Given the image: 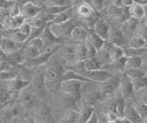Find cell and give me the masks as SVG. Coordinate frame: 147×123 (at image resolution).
Masks as SVG:
<instances>
[{
  "label": "cell",
  "instance_id": "cell-1",
  "mask_svg": "<svg viewBox=\"0 0 147 123\" xmlns=\"http://www.w3.org/2000/svg\"><path fill=\"white\" fill-rule=\"evenodd\" d=\"M59 87L63 94L70 95V97H75L76 99H80L83 82L75 79H63L60 81Z\"/></svg>",
  "mask_w": 147,
  "mask_h": 123
},
{
  "label": "cell",
  "instance_id": "cell-2",
  "mask_svg": "<svg viewBox=\"0 0 147 123\" xmlns=\"http://www.w3.org/2000/svg\"><path fill=\"white\" fill-rule=\"evenodd\" d=\"M48 25L51 31L57 38L63 39L64 40L70 38L72 30L76 26L75 22H74V17L70 20L62 22V23H49Z\"/></svg>",
  "mask_w": 147,
  "mask_h": 123
},
{
  "label": "cell",
  "instance_id": "cell-3",
  "mask_svg": "<svg viewBox=\"0 0 147 123\" xmlns=\"http://www.w3.org/2000/svg\"><path fill=\"white\" fill-rule=\"evenodd\" d=\"M118 91L121 94L123 98L127 102H130L134 98L135 91H134V87H133L132 78H131L125 73H122L121 75Z\"/></svg>",
  "mask_w": 147,
  "mask_h": 123
},
{
  "label": "cell",
  "instance_id": "cell-4",
  "mask_svg": "<svg viewBox=\"0 0 147 123\" xmlns=\"http://www.w3.org/2000/svg\"><path fill=\"white\" fill-rule=\"evenodd\" d=\"M30 88L36 95L38 100H41L46 95V84L44 82L43 73L37 72L30 83Z\"/></svg>",
  "mask_w": 147,
  "mask_h": 123
},
{
  "label": "cell",
  "instance_id": "cell-5",
  "mask_svg": "<svg viewBox=\"0 0 147 123\" xmlns=\"http://www.w3.org/2000/svg\"><path fill=\"white\" fill-rule=\"evenodd\" d=\"M57 53L63 62L65 63L66 67L75 65L76 60V43L75 44H61L59 47Z\"/></svg>",
  "mask_w": 147,
  "mask_h": 123
},
{
  "label": "cell",
  "instance_id": "cell-6",
  "mask_svg": "<svg viewBox=\"0 0 147 123\" xmlns=\"http://www.w3.org/2000/svg\"><path fill=\"white\" fill-rule=\"evenodd\" d=\"M61 68L62 67L59 65H51L46 68L44 71H42L46 85L53 84L58 80H62L63 72Z\"/></svg>",
  "mask_w": 147,
  "mask_h": 123
},
{
  "label": "cell",
  "instance_id": "cell-7",
  "mask_svg": "<svg viewBox=\"0 0 147 123\" xmlns=\"http://www.w3.org/2000/svg\"><path fill=\"white\" fill-rule=\"evenodd\" d=\"M108 42L121 47H125L129 45V40L126 36L123 34L121 29L117 28V27H110Z\"/></svg>",
  "mask_w": 147,
  "mask_h": 123
},
{
  "label": "cell",
  "instance_id": "cell-8",
  "mask_svg": "<svg viewBox=\"0 0 147 123\" xmlns=\"http://www.w3.org/2000/svg\"><path fill=\"white\" fill-rule=\"evenodd\" d=\"M84 75L93 83H103V82L109 80L112 76V74L107 70L99 68V69L96 70L86 71Z\"/></svg>",
  "mask_w": 147,
  "mask_h": 123
},
{
  "label": "cell",
  "instance_id": "cell-9",
  "mask_svg": "<svg viewBox=\"0 0 147 123\" xmlns=\"http://www.w3.org/2000/svg\"><path fill=\"white\" fill-rule=\"evenodd\" d=\"M44 7L38 5L34 1H29L20 7V14L25 17L26 19H30L31 17L38 16L42 11Z\"/></svg>",
  "mask_w": 147,
  "mask_h": 123
},
{
  "label": "cell",
  "instance_id": "cell-10",
  "mask_svg": "<svg viewBox=\"0 0 147 123\" xmlns=\"http://www.w3.org/2000/svg\"><path fill=\"white\" fill-rule=\"evenodd\" d=\"M36 109V117L34 120L35 121L40 122H48L52 118V109L45 103H40V101L37 103L34 108Z\"/></svg>",
  "mask_w": 147,
  "mask_h": 123
},
{
  "label": "cell",
  "instance_id": "cell-11",
  "mask_svg": "<svg viewBox=\"0 0 147 123\" xmlns=\"http://www.w3.org/2000/svg\"><path fill=\"white\" fill-rule=\"evenodd\" d=\"M119 77H115L111 76L109 80L103 82L101 84V92H102L103 97H109V95H113L115 92H117L119 89Z\"/></svg>",
  "mask_w": 147,
  "mask_h": 123
},
{
  "label": "cell",
  "instance_id": "cell-12",
  "mask_svg": "<svg viewBox=\"0 0 147 123\" xmlns=\"http://www.w3.org/2000/svg\"><path fill=\"white\" fill-rule=\"evenodd\" d=\"M90 30L85 26L82 25H76L75 28L73 29L70 39L73 43H80V42H85L86 40L87 39L89 35Z\"/></svg>",
  "mask_w": 147,
  "mask_h": 123
},
{
  "label": "cell",
  "instance_id": "cell-13",
  "mask_svg": "<svg viewBox=\"0 0 147 123\" xmlns=\"http://www.w3.org/2000/svg\"><path fill=\"white\" fill-rule=\"evenodd\" d=\"M110 27L111 26L108 23V21L101 19V17H98V19L95 22L93 29H92V31H94L96 34H98L99 37H101L103 40H105L106 42H107L109 40Z\"/></svg>",
  "mask_w": 147,
  "mask_h": 123
},
{
  "label": "cell",
  "instance_id": "cell-14",
  "mask_svg": "<svg viewBox=\"0 0 147 123\" xmlns=\"http://www.w3.org/2000/svg\"><path fill=\"white\" fill-rule=\"evenodd\" d=\"M140 21L141 20H138V19H134V17H130L126 21H124L122 23V26L121 27V29L122 30L123 34L126 36L128 40H130L132 36L134 35Z\"/></svg>",
  "mask_w": 147,
  "mask_h": 123
},
{
  "label": "cell",
  "instance_id": "cell-15",
  "mask_svg": "<svg viewBox=\"0 0 147 123\" xmlns=\"http://www.w3.org/2000/svg\"><path fill=\"white\" fill-rule=\"evenodd\" d=\"M123 118H125V120H127L129 123L144 122V121H142V118L139 115V113H138V111L136 110L134 105H133V102L131 104L127 102L125 110H124V116H123Z\"/></svg>",
  "mask_w": 147,
  "mask_h": 123
},
{
  "label": "cell",
  "instance_id": "cell-16",
  "mask_svg": "<svg viewBox=\"0 0 147 123\" xmlns=\"http://www.w3.org/2000/svg\"><path fill=\"white\" fill-rule=\"evenodd\" d=\"M24 44H21V43H18L15 40H13L12 39L6 37V36H3L2 40H1V42H0V49L6 53H11L13 52L17 51V50L20 49L23 47Z\"/></svg>",
  "mask_w": 147,
  "mask_h": 123
},
{
  "label": "cell",
  "instance_id": "cell-17",
  "mask_svg": "<svg viewBox=\"0 0 147 123\" xmlns=\"http://www.w3.org/2000/svg\"><path fill=\"white\" fill-rule=\"evenodd\" d=\"M76 15V7L75 6H72L66 10H64L61 13H59L57 15L53 16L52 19L49 23H62V22H65L72 19ZM48 23V24H49Z\"/></svg>",
  "mask_w": 147,
  "mask_h": 123
},
{
  "label": "cell",
  "instance_id": "cell-18",
  "mask_svg": "<svg viewBox=\"0 0 147 123\" xmlns=\"http://www.w3.org/2000/svg\"><path fill=\"white\" fill-rule=\"evenodd\" d=\"M128 7H129V11H130L131 17L141 21L144 19V17L146 16H145V12H144V6H142V3L137 1V0H134Z\"/></svg>",
  "mask_w": 147,
  "mask_h": 123
},
{
  "label": "cell",
  "instance_id": "cell-19",
  "mask_svg": "<svg viewBox=\"0 0 147 123\" xmlns=\"http://www.w3.org/2000/svg\"><path fill=\"white\" fill-rule=\"evenodd\" d=\"M114 97L115 98H113V99H114L115 107H116V112L119 115V117L121 118L124 116V110H125L127 101L123 98L121 94L119 93V91H117V92L115 93Z\"/></svg>",
  "mask_w": 147,
  "mask_h": 123
},
{
  "label": "cell",
  "instance_id": "cell-20",
  "mask_svg": "<svg viewBox=\"0 0 147 123\" xmlns=\"http://www.w3.org/2000/svg\"><path fill=\"white\" fill-rule=\"evenodd\" d=\"M7 61L13 65H22L25 61L24 53H23L22 48L17 50V51L13 52L11 53L7 54Z\"/></svg>",
  "mask_w": 147,
  "mask_h": 123
},
{
  "label": "cell",
  "instance_id": "cell-21",
  "mask_svg": "<svg viewBox=\"0 0 147 123\" xmlns=\"http://www.w3.org/2000/svg\"><path fill=\"white\" fill-rule=\"evenodd\" d=\"M22 51L23 53H24V57L25 60H28V59H34L36 57L40 56L42 52L40 51V49H38L37 47L33 46L30 43H24L22 47Z\"/></svg>",
  "mask_w": 147,
  "mask_h": 123
},
{
  "label": "cell",
  "instance_id": "cell-22",
  "mask_svg": "<svg viewBox=\"0 0 147 123\" xmlns=\"http://www.w3.org/2000/svg\"><path fill=\"white\" fill-rule=\"evenodd\" d=\"M124 56L130 57V56H142L147 55V47L144 48H134L130 45H127L125 47H122Z\"/></svg>",
  "mask_w": 147,
  "mask_h": 123
},
{
  "label": "cell",
  "instance_id": "cell-23",
  "mask_svg": "<svg viewBox=\"0 0 147 123\" xmlns=\"http://www.w3.org/2000/svg\"><path fill=\"white\" fill-rule=\"evenodd\" d=\"M142 65H144V57L142 56L127 57L125 63V70L130 69V68H142Z\"/></svg>",
  "mask_w": 147,
  "mask_h": 123
},
{
  "label": "cell",
  "instance_id": "cell-24",
  "mask_svg": "<svg viewBox=\"0 0 147 123\" xmlns=\"http://www.w3.org/2000/svg\"><path fill=\"white\" fill-rule=\"evenodd\" d=\"M89 4L94 9L100 13L105 11L108 8V7L111 4V0H89Z\"/></svg>",
  "mask_w": 147,
  "mask_h": 123
},
{
  "label": "cell",
  "instance_id": "cell-25",
  "mask_svg": "<svg viewBox=\"0 0 147 123\" xmlns=\"http://www.w3.org/2000/svg\"><path fill=\"white\" fill-rule=\"evenodd\" d=\"M84 65H85L86 71L96 70V69H99V68L103 67L102 63H101L99 59L96 56L86 59V60H84Z\"/></svg>",
  "mask_w": 147,
  "mask_h": 123
},
{
  "label": "cell",
  "instance_id": "cell-26",
  "mask_svg": "<svg viewBox=\"0 0 147 123\" xmlns=\"http://www.w3.org/2000/svg\"><path fill=\"white\" fill-rule=\"evenodd\" d=\"M94 110H95V107L86 106V105H84L79 110V122L87 123V121H88L89 118L91 117Z\"/></svg>",
  "mask_w": 147,
  "mask_h": 123
},
{
  "label": "cell",
  "instance_id": "cell-27",
  "mask_svg": "<svg viewBox=\"0 0 147 123\" xmlns=\"http://www.w3.org/2000/svg\"><path fill=\"white\" fill-rule=\"evenodd\" d=\"M76 56L77 61L86 60L88 58V53H87V49L85 42L76 43Z\"/></svg>",
  "mask_w": 147,
  "mask_h": 123
},
{
  "label": "cell",
  "instance_id": "cell-28",
  "mask_svg": "<svg viewBox=\"0 0 147 123\" xmlns=\"http://www.w3.org/2000/svg\"><path fill=\"white\" fill-rule=\"evenodd\" d=\"M88 39L92 42V44L94 45V47L96 49V51H99L100 49H102L105 45V42H106L105 40L99 37L98 34H96L94 31H92V30H90V32H89Z\"/></svg>",
  "mask_w": 147,
  "mask_h": 123
},
{
  "label": "cell",
  "instance_id": "cell-29",
  "mask_svg": "<svg viewBox=\"0 0 147 123\" xmlns=\"http://www.w3.org/2000/svg\"><path fill=\"white\" fill-rule=\"evenodd\" d=\"M129 45L134 48H144L147 47V43L139 34L134 33L131 39L129 40Z\"/></svg>",
  "mask_w": 147,
  "mask_h": 123
},
{
  "label": "cell",
  "instance_id": "cell-30",
  "mask_svg": "<svg viewBox=\"0 0 147 123\" xmlns=\"http://www.w3.org/2000/svg\"><path fill=\"white\" fill-rule=\"evenodd\" d=\"M132 82H133L134 91L136 92V91L147 86V75H144V76H141V77H137V78H133Z\"/></svg>",
  "mask_w": 147,
  "mask_h": 123
},
{
  "label": "cell",
  "instance_id": "cell-31",
  "mask_svg": "<svg viewBox=\"0 0 147 123\" xmlns=\"http://www.w3.org/2000/svg\"><path fill=\"white\" fill-rule=\"evenodd\" d=\"M123 73L127 74L131 78H137V77H141L146 75V72L144 70H142V68H130V69H126Z\"/></svg>",
  "mask_w": 147,
  "mask_h": 123
},
{
  "label": "cell",
  "instance_id": "cell-32",
  "mask_svg": "<svg viewBox=\"0 0 147 123\" xmlns=\"http://www.w3.org/2000/svg\"><path fill=\"white\" fill-rule=\"evenodd\" d=\"M133 105L136 108V110L139 113V115L142 118V121H144L145 118H147V105L144 103H142L139 101H134Z\"/></svg>",
  "mask_w": 147,
  "mask_h": 123
},
{
  "label": "cell",
  "instance_id": "cell-33",
  "mask_svg": "<svg viewBox=\"0 0 147 123\" xmlns=\"http://www.w3.org/2000/svg\"><path fill=\"white\" fill-rule=\"evenodd\" d=\"M134 97H136V101L147 105V86L136 91L134 94Z\"/></svg>",
  "mask_w": 147,
  "mask_h": 123
},
{
  "label": "cell",
  "instance_id": "cell-34",
  "mask_svg": "<svg viewBox=\"0 0 147 123\" xmlns=\"http://www.w3.org/2000/svg\"><path fill=\"white\" fill-rule=\"evenodd\" d=\"M135 33L139 34L147 43V26L144 22V20L140 21V23H139V25H138L137 29H136Z\"/></svg>",
  "mask_w": 147,
  "mask_h": 123
},
{
  "label": "cell",
  "instance_id": "cell-35",
  "mask_svg": "<svg viewBox=\"0 0 147 123\" xmlns=\"http://www.w3.org/2000/svg\"><path fill=\"white\" fill-rule=\"evenodd\" d=\"M44 28H45V27H42V28H36V27H31L30 33L29 37H28V39H27V42H29V40H30L32 39L40 37L41 34H42V32H43Z\"/></svg>",
  "mask_w": 147,
  "mask_h": 123
},
{
  "label": "cell",
  "instance_id": "cell-36",
  "mask_svg": "<svg viewBox=\"0 0 147 123\" xmlns=\"http://www.w3.org/2000/svg\"><path fill=\"white\" fill-rule=\"evenodd\" d=\"M65 121L69 122V123H77V122H79V110H76V109H73V110H71L70 113L68 114Z\"/></svg>",
  "mask_w": 147,
  "mask_h": 123
},
{
  "label": "cell",
  "instance_id": "cell-37",
  "mask_svg": "<svg viewBox=\"0 0 147 123\" xmlns=\"http://www.w3.org/2000/svg\"><path fill=\"white\" fill-rule=\"evenodd\" d=\"M18 30H20L21 32L24 34V35H26L27 36V39H28V37H29V35H30V30H31V26L28 23V22H24L21 26H20L18 28Z\"/></svg>",
  "mask_w": 147,
  "mask_h": 123
},
{
  "label": "cell",
  "instance_id": "cell-38",
  "mask_svg": "<svg viewBox=\"0 0 147 123\" xmlns=\"http://www.w3.org/2000/svg\"><path fill=\"white\" fill-rule=\"evenodd\" d=\"M98 122H99V117L98 114H96V112H95V110H94V112L92 113V115L89 118L87 123H98Z\"/></svg>",
  "mask_w": 147,
  "mask_h": 123
},
{
  "label": "cell",
  "instance_id": "cell-39",
  "mask_svg": "<svg viewBox=\"0 0 147 123\" xmlns=\"http://www.w3.org/2000/svg\"><path fill=\"white\" fill-rule=\"evenodd\" d=\"M5 61H7V54L0 49V63L5 62Z\"/></svg>",
  "mask_w": 147,
  "mask_h": 123
},
{
  "label": "cell",
  "instance_id": "cell-40",
  "mask_svg": "<svg viewBox=\"0 0 147 123\" xmlns=\"http://www.w3.org/2000/svg\"><path fill=\"white\" fill-rule=\"evenodd\" d=\"M29 1H32V0H16V4H18L20 7H21L22 5H24V4H26Z\"/></svg>",
  "mask_w": 147,
  "mask_h": 123
},
{
  "label": "cell",
  "instance_id": "cell-41",
  "mask_svg": "<svg viewBox=\"0 0 147 123\" xmlns=\"http://www.w3.org/2000/svg\"><path fill=\"white\" fill-rule=\"evenodd\" d=\"M34 2L38 4V5L41 6V7H44V5H45V2H46V0H34Z\"/></svg>",
  "mask_w": 147,
  "mask_h": 123
},
{
  "label": "cell",
  "instance_id": "cell-42",
  "mask_svg": "<svg viewBox=\"0 0 147 123\" xmlns=\"http://www.w3.org/2000/svg\"><path fill=\"white\" fill-rule=\"evenodd\" d=\"M142 6H144V8L145 16L147 17V2H144V3H142Z\"/></svg>",
  "mask_w": 147,
  "mask_h": 123
},
{
  "label": "cell",
  "instance_id": "cell-43",
  "mask_svg": "<svg viewBox=\"0 0 147 123\" xmlns=\"http://www.w3.org/2000/svg\"><path fill=\"white\" fill-rule=\"evenodd\" d=\"M144 22L146 24V26H147V17H144Z\"/></svg>",
  "mask_w": 147,
  "mask_h": 123
},
{
  "label": "cell",
  "instance_id": "cell-44",
  "mask_svg": "<svg viewBox=\"0 0 147 123\" xmlns=\"http://www.w3.org/2000/svg\"><path fill=\"white\" fill-rule=\"evenodd\" d=\"M9 1H13V2H16V0H9Z\"/></svg>",
  "mask_w": 147,
  "mask_h": 123
},
{
  "label": "cell",
  "instance_id": "cell-45",
  "mask_svg": "<svg viewBox=\"0 0 147 123\" xmlns=\"http://www.w3.org/2000/svg\"><path fill=\"white\" fill-rule=\"evenodd\" d=\"M32 1H34V0H32Z\"/></svg>",
  "mask_w": 147,
  "mask_h": 123
}]
</instances>
